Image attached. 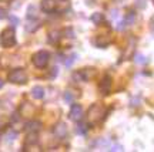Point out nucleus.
Here are the masks:
<instances>
[{
  "label": "nucleus",
  "mask_w": 154,
  "mask_h": 152,
  "mask_svg": "<svg viewBox=\"0 0 154 152\" xmlns=\"http://www.w3.org/2000/svg\"><path fill=\"white\" fill-rule=\"evenodd\" d=\"M10 22L13 26H17V24H19V19H17L16 16H10Z\"/></svg>",
  "instance_id": "nucleus-29"
},
{
  "label": "nucleus",
  "mask_w": 154,
  "mask_h": 152,
  "mask_svg": "<svg viewBox=\"0 0 154 152\" xmlns=\"http://www.w3.org/2000/svg\"><path fill=\"white\" fill-rule=\"evenodd\" d=\"M67 125L64 122H59V124L54 125V128H53V134H54L56 138H59V139H63V138H66L67 136Z\"/></svg>",
  "instance_id": "nucleus-8"
},
{
  "label": "nucleus",
  "mask_w": 154,
  "mask_h": 152,
  "mask_svg": "<svg viewBox=\"0 0 154 152\" xmlns=\"http://www.w3.org/2000/svg\"><path fill=\"white\" fill-rule=\"evenodd\" d=\"M32 97L36 98V100H42L44 97V88L40 87V85H36V87L32 88Z\"/></svg>",
  "instance_id": "nucleus-13"
},
{
  "label": "nucleus",
  "mask_w": 154,
  "mask_h": 152,
  "mask_svg": "<svg viewBox=\"0 0 154 152\" xmlns=\"http://www.w3.org/2000/svg\"><path fill=\"white\" fill-rule=\"evenodd\" d=\"M88 131V127L86 124H79L76 127V134H79V135H86Z\"/></svg>",
  "instance_id": "nucleus-18"
},
{
  "label": "nucleus",
  "mask_w": 154,
  "mask_h": 152,
  "mask_svg": "<svg viewBox=\"0 0 154 152\" xmlns=\"http://www.w3.org/2000/svg\"><path fill=\"white\" fill-rule=\"evenodd\" d=\"M76 58H77L76 54H72L70 57H67V60H64V65H66V67H70V65L76 61Z\"/></svg>",
  "instance_id": "nucleus-23"
},
{
  "label": "nucleus",
  "mask_w": 154,
  "mask_h": 152,
  "mask_svg": "<svg viewBox=\"0 0 154 152\" xmlns=\"http://www.w3.org/2000/svg\"><path fill=\"white\" fill-rule=\"evenodd\" d=\"M90 19H91V22H93L94 24H97V26L104 23V14H103V13H93Z\"/></svg>",
  "instance_id": "nucleus-14"
},
{
  "label": "nucleus",
  "mask_w": 154,
  "mask_h": 152,
  "mask_svg": "<svg viewBox=\"0 0 154 152\" xmlns=\"http://www.w3.org/2000/svg\"><path fill=\"white\" fill-rule=\"evenodd\" d=\"M94 76H96V70L94 68H82V70L73 73V80L79 82L82 81L86 82V81H90Z\"/></svg>",
  "instance_id": "nucleus-5"
},
{
  "label": "nucleus",
  "mask_w": 154,
  "mask_h": 152,
  "mask_svg": "<svg viewBox=\"0 0 154 152\" xmlns=\"http://www.w3.org/2000/svg\"><path fill=\"white\" fill-rule=\"evenodd\" d=\"M106 114H107V109L103 104H93L87 111V120L90 124H97V122L104 120Z\"/></svg>",
  "instance_id": "nucleus-1"
},
{
  "label": "nucleus",
  "mask_w": 154,
  "mask_h": 152,
  "mask_svg": "<svg viewBox=\"0 0 154 152\" xmlns=\"http://www.w3.org/2000/svg\"><path fill=\"white\" fill-rule=\"evenodd\" d=\"M126 27L127 26H126V23H124V20H121V22L119 23V26H117V30H119V31H123Z\"/></svg>",
  "instance_id": "nucleus-26"
},
{
  "label": "nucleus",
  "mask_w": 154,
  "mask_h": 152,
  "mask_svg": "<svg viewBox=\"0 0 154 152\" xmlns=\"http://www.w3.org/2000/svg\"><path fill=\"white\" fill-rule=\"evenodd\" d=\"M60 34L61 33L59 30H53V31L49 33V43L51 44H56L59 40H60Z\"/></svg>",
  "instance_id": "nucleus-15"
},
{
  "label": "nucleus",
  "mask_w": 154,
  "mask_h": 152,
  "mask_svg": "<svg viewBox=\"0 0 154 152\" xmlns=\"http://www.w3.org/2000/svg\"><path fill=\"white\" fill-rule=\"evenodd\" d=\"M29 135L26 138V144L27 145H33V144H37V132H27Z\"/></svg>",
  "instance_id": "nucleus-17"
},
{
  "label": "nucleus",
  "mask_w": 154,
  "mask_h": 152,
  "mask_svg": "<svg viewBox=\"0 0 154 152\" xmlns=\"http://www.w3.org/2000/svg\"><path fill=\"white\" fill-rule=\"evenodd\" d=\"M136 4H137L138 9H144V7H146V0H137Z\"/></svg>",
  "instance_id": "nucleus-27"
},
{
  "label": "nucleus",
  "mask_w": 154,
  "mask_h": 152,
  "mask_svg": "<svg viewBox=\"0 0 154 152\" xmlns=\"http://www.w3.org/2000/svg\"><path fill=\"white\" fill-rule=\"evenodd\" d=\"M6 17H7V11L0 7V20H3V19H6Z\"/></svg>",
  "instance_id": "nucleus-28"
},
{
  "label": "nucleus",
  "mask_w": 154,
  "mask_h": 152,
  "mask_svg": "<svg viewBox=\"0 0 154 152\" xmlns=\"http://www.w3.org/2000/svg\"><path fill=\"white\" fill-rule=\"evenodd\" d=\"M63 98H64V101H66L67 104L74 103V94H73L72 91H66L64 94H63Z\"/></svg>",
  "instance_id": "nucleus-20"
},
{
  "label": "nucleus",
  "mask_w": 154,
  "mask_h": 152,
  "mask_svg": "<svg viewBox=\"0 0 154 152\" xmlns=\"http://www.w3.org/2000/svg\"><path fill=\"white\" fill-rule=\"evenodd\" d=\"M16 138H17V132H16V131H10V132L6 135V141L11 142V141H14Z\"/></svg>",
  "instance_id": "nucleus-22"
},
{
  "label": "nucleus",
  "mask_w": 154,
  "mask_h": 152,
  "mask_svg": "<svg viewBox=\"0 0 154 152\" xmlns=\"http://www.w3.org/2000/svg\"><path fill=\"white\" fill-rule=\"evenodd\" d=\"M83 115H84V112H83L82 105L73 104L72 108H70V112H69V118L72 121H74V122H79V121L83 118Z\"/></svg>",
  "instance_id": "nucleus-6"
},
{
  "label": "nucleus",
  "mask_w": 154,
  "mask_h": 152,
  "mask_svg": "<svg viewBox=\"0 0 154 152\" xmlns=\"http://www.w3.org/2000/svg\"><path fill=\"white\" fill-rule=\"evenodd\" d=\"M138 103H140V97H134V98H131V101H130V105H133V107H137Z\"/></svg>",
  "instance_id": "nucleus-24"
},
{
  "label": "nucleus",
  "mask_w": 154,
  "mask_h": 152,
  "mask_svg": "<svg viewBox=\"0 0 154 152\" xmlns=\"http://www.w3.org/2000/svg\"><path fill=\"white\" fill-rule=\"evenodd\" d=\"M99 91L103 95H109L111 91V77L110 76H104L99 82Z\"/></svg>",
  "instance_id": "nucleus-7"
},
{
  "label": "nucleus",
  "mask_w": 154,
  "mask_h": 152,
  "mask_svg": "<svg viewBox=\"0 0 154 152\" xmlns=\"http://www.w3.org/2000/svg\"><path fill=\"white\" fill-rule=\"evenodd\" d=\"M40 9H42L44 13H53V11L57 9V1H56V0H42Z\"/></svg>",
  "instance_id": "nucleus-10"
},
{
  "label": "nucleus",
  "mask_w": 154,
  "mask_h": 152,
  "mask_svg": "<svg viewBox=\"0 0 154 152\" xmlns=\"http://www.w3.org/2000/svg\"><path fill=\"white\" fill-rule=\"evenodd\" d=\"M134 63H137V64H144V63H147V60H146V57H144L141 53H137V54L134 55Z\"/></svg>",
  "instance_id": "nucleus-21"
},
{
  "label": "nucleus",
  "mask_w": 154,
  "mask_h": 152,
  "mask_svg": "<svg viewBox=\"0 0 154 152\" xmlns=\"http://www.w3.org/2000/svg\"><path fill=\"white\" fill-rule=\"evenodd\" d=\"M27 20L29 22H27V24H26V30H27L29 33H34L38 27H40L38 20H36V19H27Z\"/></svg>",
  "instance_id": "nucleus-12"
},
{
  "label": "nucleus",
  "mask_w": 154,
  "mask_h": 152,
  "mask_svg": "<svg viewBox=\"0 0 154 152\" xmlns=\"http://www.w3.org/2000/svg\"><path fill=\"white\" fill-rule=\"evenodd\" d=\"M66 33H67V34H69L67 37H74V34H73V30H72V28H67V30H66Z\"/></svg>",
  "instance_id": "nucleus-30"
},
{
  "label": "nucleus",
  "mask_w": 154,
  "mask_h": 152,
  "mask_svg": "<svg viewBox=\"0 0 154 152\" xmlns=\"http://www.w3.org/2000/svg\"><path fill=\"white\" fill-rule=\"evenodd\" d=\"M42 130V122L40 121H29L24 125V131L26 132H38Z\"/></svg>",
  "instance_id": "nucleus-11"
},
{
  "label": "nucleus",
  "mask_w": 154,
  "mask_h": 152,
  "mask_svg": "<svg viewBox=\"0 0 154 152\" xmlns=\"http://www.w3.org/2000/svg\"><path fill=\"white\" fill-rule=\"evenodd\" d=\"M0 43L5 49H10L16 44V33H14V28L9 27L5 28L2 31V36H0Z\"/></svg>",
  "instance_id": "nucleus-2"
},
{
  "label": "nucleus",
  "mask_w": 154,
  "mask_h": 152,
  "mask_svg": "<svg viewBox=\"0 0 154 152\" xmlns=\"http://www.w3.org/2000/svg\"><path fill=\"white\" fill-rule=\"evenodd\" d=\"M3 84H5V82H3V81H2V80H0V88L3 87Z\"/></svg>",
  "instance_id": "nucleus-31"
},
{
  "label": "nucleus",
  "mask_w": 154,
  "mask_h": 152,
  "mask_svg": "<svg viewBox=\"0 0 154 152\" xmlns=\"http://www.w3.org/2000/svg\"><path fill=\"white\" fill-rule=\"evenodd\" d=\"M110 151H123V147H121L120 144H114V145L110 147Z\"/></svg>",
  "instance_id": "nucleus-25"
},
{
  "label": "nucleus",
  "mask_w": 154,
  "mask_h": 152,
  "mask_svg": "<svg viewBox=\"0 0 154 152\" xmlns=\"http://www.w3.org/2000/svg\"><path fill=\"white\" fill-rule=\"evenodd\" d=\"M37 17V9H36V6L30 4L27 9V19H36Z\"/></svg>",
  "instance_id": "nucleus-19"
},
{
  "label": "nucleus",
  "mask_w": 154,
  "mask_h": 152,
  "mask_svg": "<svg viewBox=\"0 0 154 152\" xmlns=\"http://www.w3.org/2000/svg\"><path fill=\"white\" fill-rule=\"evenodd\" d=\"M7 80L11 82V84H19V85H23L27 82V73L23 70V68H14L9 73L7 76Z\"/></svg>",
  "instance_id": "nucleus-3"
},
{
  "label": "nucleus",
  "mask_w": 154,
  "mask_h": 152,
  "mask_svg": "<svg viewBox=\"0 0 154 152\" xmlns=\"http://www.w3.org/2000/svg\"><path fill=\"white\" fill-rule=\"evenodd\" d=\"M0 141H2V134H0Z\"/></svg>",
  "instance_id": "nucleus-32"
},
{
  "label": "nucleus",
  "mask_w": 154,
  "mask_h": 152,
  "mask_svg": "<svg viewBox=\"0 0 154 152\" xmlns=\"http://www.w3.org/2000/svg\"><path fill=\"white\" fill-rule=\"evenodd\" d=\"M0 1H2V0H0Z\"/></svg>",
  "instance_id": "nucleus-34"
},
{
  "label": "nucleus",
  "mask_w": 154,
  "mask_h": 152,
  "mask_svg": "<svg viewBox=\"0 0 154 152\" xmlns=\"http://www.w3.org/2000/svg\"><path fill=\"white\" fill-rule=\"evenodd\" d=\"M110 43H111V37L109 34H100V36H97L96 40H94L96 47H99V49H106Z\"/></svg>",
  "instance_id": "nucleus-9"
},
{
  "label": "nucleus",
  "mask_w": 154,
  "mask_h": 152,
  "mask_svg": "<svg viewBox=\"0 0 154 152\" xmlns=\"http://www.w3.org/2000/svg\"><path fill=\"white\" fill-rule=\"evenodd\" d=\"M153 3H154V0H153Z\"/></svg>",
  "instance_id": "nucleus-33"
},
{
  "label": "nucleus",
  "mask_w": 154,
  "mask_h": 152,
  "mask_svg": "<svg viewBox=\"0 0 154 152\" xmlns=\"http://www.w3.org/2000/svg\"><path fill=\"white\" fill-rule=\"evenodd\" d=\"M123 20H124V23H126V26H131V24H134V22H136V13H134V11H128Z\"/></svg>",
  "instance_id": "nucleus-16"
},
{
  "label": "nucleus",
  "mask_w": 154,
  "mask_h": 152,
  "mask_svg": "<svg viewBox=\"0 0 154 152\" xmlns=\"http://www.w3.org/2000/svg\"><path fill=\"white\" fill-rule=\"evenodd\" d=\"M32 61H33L34 67H37V68H44V67H47V64H49L50 54L46 51V50H40V51H37L36 54H33Z\"/></svg>",
  "instance_id": "nucleus-4"
}]
</instances>
